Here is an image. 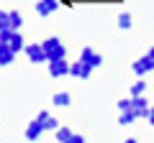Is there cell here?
I'll list each match as a JSON object with an SVG mask.
<instances>
[{
	"label": "cell",
	"instance_id": "1",
	"mask_svg": "<svg viewBox=\"0 0 154 143\" xmlns=\"http://www.w3.org/2000/svg\"><path fill=\"white\" fill-rule=\"evenodd\" d=\"M41 51H44L46 61H57V59H64L67 56V46L62 44L59 36H51V39L41 41Z\"/></svg>",
	"mask_w": 154,
	"mask_h": 143
},
{
	"label": "cell",
	"instance_id": "2",
	"mask_svg": "<svg viewBox=\"0 0 154 143\" xmlns=\"http://www.w3.org/2000/svg\"><path fill=\"white\" fill-rule=\"evenodd\" d=\"M80 61H85V64L90 66V69H98L100 64H103V56L98 54L95 49H90V46H85L82 51H80Z\"/></svg>",
	"mask_w": 154,
	"mask_h": 143
},
{
	"label": "cell",
	"instance_id": "3",
	"mask_svg": "<svg viewBox=\"0 0 154 143\" xmlns=\"http://www.w3.org/2000/svg\"><path fill=\"white\" fill-rule=\"evenodd\" d=\"M49 64V74L54 79H59V77H67L69 74V61L67 59H57V61H46Z\"/></svg>",
	"mask_w": 154,
	"mask_h": 143
},
{
	"label": "cell",
	"instance_id": "4",
	"mask_svg": "<svg viewBox=\"0 0 154 143\" xmlns=\"http://www.w3.org/2000/svg\"><path fill=\"white\" fill-rule=\"evenodd\" d=\"M128 105H131V110L136 112V118H146V112H149V100L144 97V95H139V97H128Z\"/></svg>",
	"mask_w": 154,
	"mask_h": 143
},
{
	"label": "cell",
	"instance_id": "5",
	"mask_svg": "<svg viewBox=\"0 0 154 143\" xmlns=\"http://www.w3.org/2000/svg\"><path fill=\"white\" fill-rule=\"evenodd\" d=\"M90 74H93V69H90L88 64H85V61H72L69 64V77H77V79H88Z\"/></svg>",
	"mask_w": 154,
	"mask_h": 143
},
{
	"label": "cell",
	"instance_id": "6",
	"mask_svg": "<svg viewBox=\"0 0 154 143\" xmlns=\"http://www.w3.org/2000/svg\"><path fill=\"white\" fill-rule=\"evenodd\" d=\"M23 51H26V56H28V61H31V64H44V61H46L44 51H41V44H28Z\"/></svg>",
	"mask_w": 154,
	"mask_h": 143
},
{
	"label": "cell",
	"instance_id": "7",
	"mask_svg": "<svg viewBox=\"0 0 154 143\" xmlns=\"http://www.w3.org/2000/svg\"><path fill=\"white\" fill-rule=\"evenodd\" d=\"M131 69H134L136 77H144V74H149V72L154 69V61L149 59V56H141V59H136V61L131 64Z\"/></svg>",
	"mask_w": 154,
	"mask_h": 143
},
{
	"label": "cell",
	"instance_id": "8",
	"mask_svg": "<svg viewBox=\"0 0 154 143\" xmlns=\"http://www.w3.org/2000/svg\"><path fill=\"white\" fill-rule=\"evenodd\" d=\"M36 120L41 123V128H44V130H57V128H59V120H57L54 115H49V112L46 110H41L36 115Z\"/></svg>",
	"mask_w": 154,
	"mask_h": 143
},
{
	"label": "cell",
	"instance_id": "9",
	"mask_svg": "<svg viewBox=\"0 0 154 143\" xmlns=\"http://www.w3.org/2000/svg\"><path fill=\"white\" fill-rule=\"evenodd\" d=\"M59 8V0H38L36 3V13L38 16H51Z\"/></svg>",
	"mask_w": 154,
	"mask_h": 143
},
{
	"label": "cell",
	"instance_id": "10",
	"mask_svg": "<svg viewBox=\"0 0 154 143\" xmlns=\"http://www.w3.org/2000/svg\"><path fill=\"white\" fill-rule=\"evenodd\" d=\"M41 133H44V128H41V123L36 118L31 123H26V141H36V138H41Z\"/></svg>",
	"mask_w": 154,
	"mask_h": 143
},
{
	"label": "cell",
	"instance_id": "11",
	"mask_svg": "<svg viewBox=\"0 0 154 143\" xmlns=\"http://www.w3.org/2000/svg\"><path fill=\"white\" fill-rule=\"evenodd\" d=\"M23 26V16L18 10H8V31H21Z\"/></svg>",
	"mask_w": 154,
	"mask_h": 143
},
{
	"label": "cell",
	"instance_id": "12",
	"mask_svg": "<svg viewBox=\"0 0 154 143\" xmlns=\"http://www.w3.org/2000/svg\"><path fill=\"white\" fill-rule=\"evenodd\" d=\"M8 49H11L13 54H18V51H23V49H26V41H23L21 31H13V36H11V44H8Z\"/></svg>",
	"mask_w": 154,
	"mask_h": 143
},
{
	"label": "cell",
	"instance_id": "13",
	"mask_svg": "<svg viewBox=\"0 0 154 143\" xmlns=\"http://www.w3.org/2000/svg\"><path fill=\"white\" fill-rule=\"evenodd\" d=\"M51 105H57V107H69L72 105V95L69 92H57L54 97H51Z\"/></svg>",
	"mask_w": 154,
	"mask_h": 143
},
{
	"label": "cell",
	"instance_id": "14",
	"mask_svg": "<svg viewBox=\"0 0 154 143\" xmlns=\"http://www.w3.org/2000/svg\"><path fill=\"white\" fill-rule=\"evenodd\" d=\"M146 87H149V84H146V82H144V79H141V77H139V79H136V82H134V84H131V97H139V95H144V92H146Z\"/></svg>",
	"mask_w": 154,
	"mask_h": 143
},
{
	"label": "cell",
	"instance_id": "15",
	"mask_svg": "<svg viewBox=\"0 0 154 143\" xmlns=\"http://www.w3.org/2000/svg\"><path fill=\"white\" fill-rule=\"evenodd\" d=\"M72 136H75V133H72L67 125H59V128H57V141H59V143H67Z\"/></svg>",
	"mask_w": 154,
	"mask_h": 143
},
{
	"label": "cell",
	"instance_id": "16",
	"mask_svg": "<svg viewBox=\"0 0 154 143\" xmlns=\"http://www.w3.org/2000/svg\"><path fill=\"white\" fill-rule=\"evenodd\" d=\"M131 23H134L131 13H126V10H123L121 16H118V28H123V31H126V28H131Z\"/></svg>",
	"mask_w": 154,
	"mask_h": 143
},
{
	"label": "cell",
	"instance_id": "17",
	"mask_svg": "<svg viewBox=\"0 0 154 143\" xmlns=\"http://www.w3.org/2000/svg\"><path fill=\"white\" fill-rule=\"evenodd\" d=\"M136 120V112L128 110V112H121V125H131V123Z\"/></svg>",
	"mask_w": 154,
	"mask_h": 143
},
{
	"label": "cell",
	"instance_id": "18",
	"mask_svg": "<svg viewBox=\"0 0 154 143\" xmlns=\"http://www.w3.org/2000/svg\"><path fill=\"white\" fill-rule=\"evenodd\" d=\"M13 61H16V54H13V51H8V54L0 56V66H11Z\"/></svg>",
	"mask_w": 154,
	"mask_h": 143
},
{
	"label": "cell",
	"instance_id": "19",
	"mask_svg": "<svg viewBox=\"0 0 154 143\" xmlns=\"http://www.w3.org/2000/svg\"><path fill=\"white\" fill-rule=\"evenodd\" d=\"M11 36H13V31H0V44H11Z\"/></svg>",
	"mask_w": 154,
	"mask_h": 143
},
{
	"label": "cell",
	"instance_id": "20",
	"mask_svg": "<svg viewBox=\"0 0 154 143\" xmlns=\"http://www.w3.org/2000/svg\"><path fill=\"white\" fill-rule=\"evenodd\" d=\"M0 31H8V13L0 10Z\"/></svg>",
	"mask_w": 154,
	"mask_h": 143
},
{
	"label": "cell",
	"instance_id": "21",
	"mask_svg": "<svg viewBox=\"0 0 154 143\" xmlns=\"http://www.w3.org/2000/svg\"><path fill=\"white\" fill-rule=\"evenodd\" d=\"M118 110H121V112H128V110H131L128 100H118Z\"/></svg>",
	"mask_w": 154,
	"mask_h": 143
},
{
	"label": "cell",
	"instance_id": "22",
	"mask_svg": "<svg viewBox=\"0 0 154 143\" xmlns=\"http://www.w3.org/2000/svg\"><path fill=\"white\" fill-rule=\"evenodd\" d=\"M67 143H85V136H80V133H75V136L69 138Z\"/></svg>",
	"mask_w": 154,
	"mask_h": 143
},
{
	"label": "cell",
	"instance_id": "23",
	"mask_svg": "<svg viewBox=\"0 0 154 143\" xmlns=\"http://www.w3.org/2000/svg\"><path fill=\"white\" fill-rule=\"evenodd\" d=\"M146 120H149V125H154V107H149V112H146Z\"/></svg>",
	"mask_w": 154,
	"mask_h": 143
},
{
	"label": "cell",
	"instance_id": "24",
	"mask_svg": "<svg viewBox=\"0 0 154 143\" xmlns=\"http://www.w3.org/2000/svg\"><path fill=\"white\" fill-rule=\"evenodd\" d=\"M8 51H11V49H8L5 44H0V56H3V54H8Z\"/></svg>",
	"mask_w": 154,
	"mask_h": 143
},
{
	"label": "cell",
	"instance_id": "25",
	"mask_svg": "<svg viewBox=\"0 0 154 143\" xmlns=\"http://www.w3.org/2000/svg\"><path fill=\"white\" fill-rule=\"evenodd\" d=\"M146 56H149V59L154 61V46H152V49H149V54H146Z\"/></svg>",
	"mask_w": 154,
	"mask_h": 143
},
{
	"label": "cell",
	"instance_id": "26",
	"mask_svg": "<svg viewBox=\"0 0 154 143\" xmlns=\"http://www.w3.org/2000/svg\"><path fill=\"white\" fill-rule=\"evenodd\" d=\"M123 143H139V141H136V138H126V141H123Z\"/></svg>",
	"mask_w": 154,
	"mask_h": 143
}]
</instances>
